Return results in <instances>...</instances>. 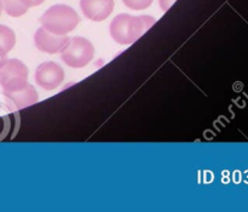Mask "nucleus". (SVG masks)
<instances>
[{
    "label": "nucleus",
    "instance_id": "f257e3e1",
    "mask_svg": "<svg viewBox=\"0 0 248 212\" xmlns=\"http://www.w3.org/2000/svg\"><path fill=\"white\" fill-rule=\"evenodd\" d=\"M156 19L148 15L132 16L128 14H120L111 21L110 35L120 45H130L137 41Z\"/></svg>",
    "mask_w": 248,
    "mask_h": 212
},
{
    "label": "nucleus",
    "instance_id": "f03ea898",
    "mask_svg": "<svg viewBox=\"0 0 248 212\" xmlns=\"http://www.w3.org/2000/svg\"><path fill=\"white\" fill-rule=\"evenodd\" d=\"M39 22L51 33L57 35H67L69 32L77 28L80 22V17L73 7L57 4L46 10L39 18Z\"/></svg>",
    "mask_w": 248,
    "mask_h": 212
},
{
    "label": "nucleus",
    "instance_id": "7ed1b4c3",
    "mask_svg": "<svg viewBox=\"0 0 248 212\" xmlns=\"http://www.w3.org/2000/svg\"><path fill=\"white\" fill-rule=\"evenodd\" d=\"M63 62L72 68H82L89 65L94 55V48L91 41L82 36L70 38L62 51Z\"/></svg>",
    "mask_w": 248,
    "mask_h": 212
},
{
    "label": "nucleus",
    "instance_id": "20e7f679",
    "mask_svg": "<svg viewBox=\"0 0 248 212\" xmlns=\"http://www.w3.org/2000/svg\"><path fill=\"white\" fill-rule=\"evenodd\" d=\"M0 85L4 92L16 91L28 85V68L22 61L10 58L0 67Z\"/></svg>",
    "mask_w": 248,
    "mask_h": 212
},
{
    "label": "nucleus",
    "instance_id": "39448f33",
    "mask_svg": "<svg viewBox=\"0 0 248 212\" xmlns=\"http://www.w3.org/2000/svg\"><path fill=\"white\" fill-rule=\"evenodd\" d=\"M64 80V70L56 62L41 63L35 70V82L46 91L55 90Z\"/></svg>",
    "mask_w": 248,
    "mask_h": 212
},
{
    "label": "nucleus",
    "instance_id": "423d86ee",
    "mask_svg": "<svg viewBox=\"0 0 248 212\" xmlns=\"http://www.w3.org/2000/svg\"><path fill=\"white\" fill-rule=\"evenodd\" d=\"M69 39L70 38L68 35H57V34L51 33L43 26L36 29L35 34H34V43H35L36 48L43 52L50 53V55L61 52L68 44Z\"/></svg>",
    "mask_w": 248,
    "mask_h": 212
},
{
    "label": "nucleus",
    "instance_id": "0eeeda50",
    "mask_svg": "<svg viewBox=\"0 0 248 212\" xmlns=\"http://www.w3.org/2000/svg\"><path fill=\"white\" fill-rule=\"evenodd\" d=\"M114 0H80V7L86 18L94 22L104 21L114 10Z\"/></svg>",
    "mask_w": 248,
    "mask_h": 212
},
{
    "label": "nucleus",
    "instance_id": "6e6552de",
    "mask_svg": "<svg viewBox=\"0 0 248 212\" xmlns=\"http://www.w3.org/2000/svg\"><path fill=\"white\" fill-rule=\"evenodd\" d=\"M4 96L9 98V101L16 107L17 109L26 108V107L31 106L39 101V95L36 90L34 89L33 85L28 84L22 89L16 90V91L4 92Z\"/></svg>",
    "mask_w": 248,
    "mask_h": 212
},
{
    "label": "nucleus",
    "instance_id": "1a4fd4ad",
    "mask_svg": "<svg viewBox=\"0 0 248 212\" xmlns=\"http://www.w3.org/2000/svg\"><path fill=\"white\" fill-rule=\"evenodd\" d=\"M0 4L2 10L11 17L23 16L28 11V7L24 6L19 0H0Z\"/></svg>",
    "mask_w": 248,
    "mask_h": 212
},
{
    "label": "nucleus",
    "instance_id": "9d476101",
    "mask_svg": "<svg viewBox=\"0 0 248 212\" xmlns=\"http://www.w3.org/2000/svg\"><path fill=\"white\" fill-rule=\"evenodd\" d=\"M15 44H16L15 32L7 26L0 24V46L9 53L14 49Z\"/></svg>",
    "mask_w": 248,
    "mask_h": 212
},
{
    "label": "nucleus",
    "instance_id": "9b49d317",
    "mask_svg": "<svg viewBox=\"0 0 248 212\" xmlns=\"http://www.w3.org/2000/svg\"><path fill=\"white\" fill-rule=\"evenodd\" d=\"M123 2L128 9L140 11V10L148 9L153 4V0H123Z\"/></svg>",
    "mask_w": 248,
    "mask_h": 212
},
{
    "label": "nucleus",
    "instance_id": "f8f14e48",
    "mask_svg": "<svg viewBox=\"0 0 248 212\" xmlns=\"http://www.w3.org/2000/svg\"><path fill=\"white\" fill-rule=\"evenodd\" d=\"M19 1L22 2V4L24 5L26 7H33V6H39V5L43 4L45 0H19Z\"/></svg>",
    "mask_w": 248,
    "mask_h": 212
},
{
    "label": "nucleus",
    "instance_id": "ddd939ff",
    "mask_svg": "<svg viewBox=\"0 0 248 212\" xmlns=\"http://www.w3.org/2000/svg\"><path fill=\"white\" fill-rule=\"evenodd\" d=\"M174 1H176V0H159V4L162 11H167V10L174 4Z\"/></svg>",
    "mask_w": 248,
    "mask_h": 212
},
{
    "label": "nucleus",
    "instance_id": "4468645a",
    "mask_svg": "<svg viewBox=\"0 0 248 212\" xmlns=\"http://www.w3.org/2000/svg\"><path fill=\"white\" fill-rule=\"evenodd\" d=\"M6 60H7V52L1 48V46H0V67L6 62Z\"/></svg>",
    "mask_w": 248,
    "mask_h": 212
},
{
    "label": "nucleus",
    "instance_id": "2eb2a0df",
    "mask_svg": "<svg viewBox=\"0 0 248 212\" xmlns=\"http://www.w3.org/2000/svg\"><path fill=\"white\" fill-rule=\"evenodd\" d=\"M1 11H2V7H1V4H0V15H1Z\"/></svg>",
    "mask_w": 248,
    "mask_h": 212
}]
</instances>
